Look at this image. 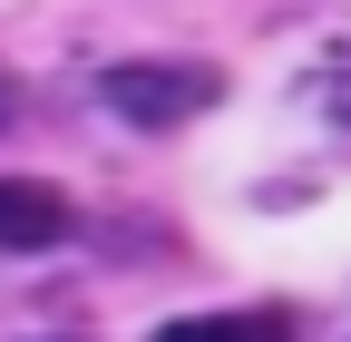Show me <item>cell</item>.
<instances>
[{
	"label": "cell",
	"mask_w": 351,
	"mask_h": 342,
	"mask_svg": "<svg viewBox=\"0 0 351 342\" xmlns=\"http://www.w3.org/2000/svg\"><path fill=\"white\" fill-rule=\"evenodd\" d=\"M0 127H20V78L0 69Z\"/></svg>",
	"instance_id": "obj_4"
},
{
	"label": "cell",
	"mask_w": 351,
	"mask_h": 342,
	"mask_svg": "<svg viewBox=\"0 0 351 342\" xmlns=\"http://www.w3.org/2000/svg\"><path fill=\"white\" fill-rule=\"evenodd\" d=\"M98 98L127 117V127H186L225 98V69L215 59H117L98 78Z\"/></svg>",
	"instance_id": "obj_1"
},
{
	"label": "cell",
	"mask_w": 351,
	"mask_h": 342,
	"mask_svg": "<svg viewBox=\"0 0 351 342\" xmlns=\"http://www.w3.org/2000/svg\"><path fill=\"white\" fill-rule=\"evenodd\" d=\"M78 225V205L49 176H0V254H49Z\"/></svg>",
	"instance_id": "obj_2"
},
{
	"label": "cell",
	"mask_w": 351,
	"mask_h": 342,
	"mask_svg": "<svg viewBox=\"0 0 351 342\" xmlns=\"http://www.w3.org/2000/svg\"><path fill=\"white\" fill-rule=\"evenodd\" d=\"M156 342H293V313L283 304H254V313H176V323H156Z\"/></svg>",
	"instance_id": "obj_3"
}]
</instances>
